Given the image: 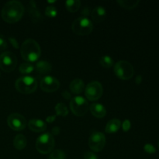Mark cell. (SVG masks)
I'll return each mask as SVG.
<instances>
[{
    "label": "cell",
    "mask_w": 159,
    "mask_h": 159,
    "mask_svg": "<svg viewBox=\"0 0 159 159\" xmlns=\"http://www.w3.org/2000/svg\"><path fill=\"white\" fill-rule=\"evenodd\" d=\"M24 13V8L19 1L12 0L6 2L1 12L2 18L9 23H14L20 20Z\"/></svg>",
    "instance_id": "1"
},
{
    "label": "cell",
    "mask_w": 159,
    "mask_h": 159,
    "mask_svg": "<svg viewBox=\"0 0 159 159\" xmlns=\"http://www.w3.org/2000/svg\"><path fill=\"white\" fill-rule=\"evenodd\" d=\"M22 58L30 62H35L40 58L41 54V49L39 43L33 39H27L22 43L21 49Z\"/></svg>",
    "instance_id": "2"
},
{
    "label": "cell",
    "mask_w": 159,
    "mask_h": 159,
    "mask_svg": "<svg viewBox=\"0 0 159 159\" xmlns=\"http://www.w3.org/2000/svg\"><path fill=\"white\" fill-rule=\"evenodd\" d=\"M15 87L17 91L20 93L30 94L37 89V80L32 76H23L16 81Z\"/></svg>",
    "instance_id": "3"
},
{
    "label": "cell",
    "mask_w": 159,
    "mask_h": 159,
    "mask_svg": "<svg viewBox=\"0 0 159 159\" xmlns=\"http://www.w3.org/2000/svg\"><path fill=\"white\" fill-rule=\"evenodd\" d=\"M71 29L77 35L85 36L93 31V25L89 19L85 16H81L78 17L73 21Z\"/></svg>",
    "instance_id": "4"
},
{
    "label": "cell",
    "mask_w": 159,
    "mask_h": 159,
    "mask_svg": "<svg viewBox=\"0 0 159 159\" xmlns=\"http://www.w3.org/2000/svg\"><path fill=\"white\" fill-rule=\"evenodd\" d=\"M54 138L50 133H45L37 138L36 148L40 153L46 155L52 152L54 148Z\"/></svg>",
    "instance_id": "5"
},
{
    "label": "cell",
    "mask_w": 159,
    "mask_h": 159,
    "mask_svg": "<svg viewBox=\"0 0 159 159\" xmlns=\"http://www.w3.org/2000/svg\"><path fill=\"white\" fill-rule=\"evenodd\" d=\"M114 73L119 79L128 80L134 76V70L131 64L127 61H120L114 65Z\"/></svg>",
    "instance_id": "6"
},
{
    "label": "cell",
    "mask_w": 159,
    "mask_h": 159,
    "mask_svg": "<svg viewBox=\"0 0 159 159\" xmlns=\"http://www.w3.org/2000/svg\"><path fill=\"white\" fill-rule=\"evenodd\" d=\"M17 57L10 51H5L0 55V68L5 72L14 71L17 66Z\"/></svg>",
    "instance_id": "7"
},
{
    "label": "cell",
    "mask_w": 159,
    "mask_h": 159,
    "mask_svg": "<svg viewBox=\"0 0 159 159\" xmlns=\"http://www.w3.org/2000/svg\"><path fill=\"white\" fill-rule=\"evenodd\" d=\"M71 110L78 116H84L89 109L88 102L82 96H75L70 102Z\"/></svg>",
    "instance_id": "8"
},
{
    "label": "cell",
    "mask_w": 159,
    "mask_h": 159,
    "mask_svg": "<svg viewBox=\"0 0 159 159\" xmlns=\"http://www.w3.org/2000/svg\"><path fill=\"white\" fill-rule=\"evenodd\" d=\"M102 93H103V88L100 82L97 81H93L89 82L85 87V96L90 101L98 100L102 96Z\"/></svg>",
    "instance_id": "9"
},
{
    "label": "cell",
    "mask_w": 159,
    "mask_h": 159,
    "mask_svg": "<svg viewBox=\"0 0 159 159\" xmlns=\"http://www.w3.org/2000/svg\"><path fill=\"white\" fill-rule=\"evenodd\" d=\"M106 144V138L104 134L99 131H93L89 139V148L96 152L102 151Z\"/></svg>",
    "instance_id": "10"
},
{
    "label": "cell",
    "mask_w": 159,
    "mask_h": 159,
    "mask_svg": "<svg viewBox=\"0 0 159 159\" xmlns=\"http://www.w3.org/2000/svg\"><path fill=\"white\" fill-rule=\"evenodd\" d=\"M7 124L12 130H22L26 128V120L23 116L19 113H12L7 118Z\"/></svg>",
    "instance_id": "11"
},
{
    "label": "cell",
    "mask_w": 159,
    "mask_h": 159,
    "mask_svg": "<svg viewBox=\"0 0 159 159\" xmlns=\"http://www.w3.org/2000/svg\"><path fill=\"white\" fill-rule=\"evenodd\" d=\"M40 86V89L46 93H53L58 89L60 87V82L56 78L47 75L41 79Z\"/></svg>",
    "instance_id": "12"
},
{
    "label": "cell",
    "mask_w": 159,
    "mask_h": 159,
    "mask_svg": "<svg viewBox=\"0 0 159 159\" xmlns=\"http://www.w3.org/2000/svg\"><path fill=\"white\" fill-rule=\"evenodd\" d=\"M107 16V10L102 6H99L95 7L91 12V16L93 20L96 23H100L103 21Z\"/></svg>",
    "instance_id": "13"
},
{
    "label": "cell",
    "mask_w": 159,
    "mask_h": 159,
    "mask_svg": "<svg viewBox=\"0 0 159 159\" xmlns=\"http://www.w3.org/2000/svg\"><path fill=\"white\" fill-rule=\"evenodd\" d=\"M28 127L34 132H43L46 130L47 124L41 120L32 119L29 121Z\"/></svg>",
    "instance_id": "14"
},
{
    "label": "cell",
    "mask_w": 159,
    "mask_h": 159,
    "mask_svg": "<svg viewBox=\"0 0 159 159\" xmlns=\"http://www.w3.org/2000/svg\"><path fill=\"white\" fill-rule=\"evenodd\" d=\"M29 14L31 17V20L34 23H38L40 20H43V16L40 14V11L37 9V4L35 2L31 1L29 5Z\"/></svg>",
    "instance_id": "15"
},
{
    "label": "cell",
    "mask_w": 159,
    "mask_h": 159,
    "mask_svg": "<svg viewBox=\"0 0 159 159\" xmlns=\"http://www.w3.org/2000/svg\"><path fill=\"white\" fill-rule=\"evenodd\" d=\"M90 111L92 114L97 118H102L107 114V110L105 107L100 103H93L90 107Z\"/></svg>",
    "instance_id": "16"
},
{
    "label": "cell",
    "mask_w": 159,
    "mask_h": 159,
    "mask_svg": "<svg viewBox=\"0 0 159 159\" xmlns=\"http://www.w3.org/2000/svg\"><path fill=\"white\" fill-rule=\"evenodd\" d=\"M70 89L74 94H80L85 89V84L81 79H75L70 84Z\"/></svg>",
    "instance_id": "17"
},
{
    "label": "cell",
    "mask_w": 159,
    "mask_h": 159,
    "mask_svg": "<svg viewBox=\"0 0 159 159\" xmlns=\"http://www.w3.org/2000/svg\"><path fill=\"white\" fill-rule=\"evenodd\" d=\"M121 127V122L118 119H112L107 123L105 130L108 134H113L117 132Z\"/></svg>",
    "instance_id": "18"
},
{
    "label": "cell",
    "mask_w": 159,
    "mask_h": 159,
    "mask_svg": "<svg viewBox=\"0 0 159 159\" xmlns=\"http://www.w3.org/2000/svg\"><path fill=\"white\" fill-rule=\"evenodd\" d=\"M27 141L24 135L23 134H17L15 137L13 141V145L16 149L19 151H21L26 148Z\"/></svg>",
    "instance_id": "19"
},
{
    "label": "cell",
    "mask_w": 159,
    "mask_h": 159,
    "mask_svg": "<svg viewBox=\"0 0 159 159\" xmlns=\"http://www.w3.org/2000/svg\"><path fill=\"white\" fill-rule=\"evenodd\" d=\"M52 69L51 65L48 61H41L37 62L36 65V71L40 74H47L50 72Z\"/></svg>",
    "instance_id": "20"
},
{
    "label": "cell",
    "mask_w": 159,
    "mask_h": 159,
    "mask_svg": "<svg viewBox=\"0 0 159 159\" xmlns=\"http://www.w3.org/2000/svg\"><path fill=\"white\" fill-rule=\"evenodd\" d=\"M65 6L68 12H75L81 6V2L79 0H68L65 2Z\"/></svg>",
    "instance_id": "21"
},
{
    "label": "cell",
    "mask_w": 159,
    "mask_h": 159,
    "mask_svg": "<svg viewBox=\"0 0 159 159\" xmlns=\"http://www.w3.org/2000/svg\"><path fill=\"white\" fill-rule=\"evenodd\" d=\"M117 2L120 5L121 7L127 9H132L138 6L140 2L138 0H119Z\"/></svg>",
    "instance_id": "22"
},
{
    "label": "cell",
    "mask_w": 159,
    "mask_h": 159,
    "mask_svg": "<svg viewBox=\"0 0 159 159\" xmlns=\"http://www.w3.org/2000/svg\"><path fill=\"white\" fill-rule=\"evenodd\" d=\"M20 72L23 75H29L30 73H32L34 70V66L30 63H23L20 65V68H19Z\"/></svg>",
    "instance_id": "23"
},
{
    "label": "cell",
    "mask_w": 159,
    "mask_h": 159,
    "mask_svg": "<svg viewBox=\"0 0 159 159\" xmlns=\"http://www.w3.org/2000/svg\"><path fill=\"white\" fill-rule=\"evenodd\" d=\"M99 62H100V65L105 68H111L113 65V63H114L113 58L108 55H104L101 57Z\"/></svg>",
    "instance_id": "24"
},
{
    "label": "cell",
    "mask_w": 159,
    "mask_h": 159,
    "mask_svg": "<svg viewBox=\"0 0 159 159\" xmlns=\"http://www.w3.org/2000/svg\"><path fill=\"white\" fill-rule=\"evenodd\" d=\"M55 110L56 113H57V115L59 116H66L68 114V109H67L66 106L65 105L64 103H58L57 104L55 107Z\"/></svg>",
    "instance_id": "25"
},
{
    "label": "cell",
    "mask_w": 159,
    "mask_h": 159,
    "mask_svg": "<svg viewBox=\"0 0 159 159\" xmlns=\"http://www.w3.org/2000/svg\"><path fill=\"white\" fill-rule=\"evenodd\" d=\"M45 14L49 18H54L57 14V10L56 7L53 6H48L45 9Z\"/></svg>",
    "instance_id": "26"
},
{
    "label": "cell",
    "mask_w": 159,
    "mask_h": 159,
    "mask_svg": "<svg viewBox=\"0 0 159 159\" xmlns=\"http://www.w3.org/2000/svg\"><path fill=\"white\" fill-rule=\"evenodd\" d=\"M48 159H65V155L63 151L54 150L51 152Z\"/></svg>",
    "instance_id": "27"
},
{
    "label": "cell",
    "mask_w": 159,
    "mask_h": 159,
    "mask_svg": "<svg viewBox=\"0 0 159 159\" xmlns=\"http://www.w3.org/2000/svg\"><path fill=\"white\" fill-rule=\"evenodd\" d=\"M144 151H145V152L148 154H154V153H155V152H156V149H155V148L151 144H146L145 145H144Z\"/></svg>",
    "instance_id": "28"
},
{
    "label": "cell",
    "mask_w": 159,
    "mask_h": 159,
    "mask_svg": "<svg viewBox=\"0 0 159 159\" xmlns=\"http://www.w3.org/2000/svg\"><path fill=\"white\" fill-rule=\"evenodd\" d=\"M7 47H8L7 42H6V40H5L4 37L0 36V52L4 51L7 48Z\"/></svg>",
    "instance_id": "29"
},
{
    "label": "cell",
    "mask_w": 159,
    "mask_h": 159,
    "mask_svg": "<svg viewBox=\"0 0 159 159\" xmlns=\"http://www.w3.org/2000/svg\"><path fill=\"white\" fill-rule=\"evenodd\" d=\"M84 159H98V157L96 154L88 152H85V155H84Z\"/></svg>",
    "instance_id": "30"
},
{
    "label": "cell",
    "mask_w": 159,
    "mask_h": 159,
    "mask_svg": "<svg viewBox=\"0 0 159 159\" xmlns=\"http://www.w3.org/2000/svg\"><path fill=\"white\" fill-rule=\"evenodd\" d=\"M130 128V122L128 120H124V122L123 123V130L124 131H128Z\"/></svg>",
    "instance_id": "31"
},
{
    "label": "cell",
    "mask_w": 159,
    "mask_h": 159,
    "mask_svg": "<svg viewBox=\"0 0 159 159\" xmlns=\"http://www.w3.org/2000/svg\"><path fill=\"white\" fill-rule=\"evenodd\" d=\"M9 41L11 42V43H12V46H13L14 48H19L18 42H17V40H16L14 37H10V38H9Z\"/></svg>",
    "instance_id": "32"
},
{
    "label": "cell",
    "mask_w": 159,
    "mask_h": 159,
    "mask_svg": "<svg viewBox=\"0 0 159 159\" xmlns=\"http://www.w3.org/2000/svg\"><path fill=\"white\" fill-rule=\"evenodd\" d=\"M54 120H55V116H49V117L47 118V120H48V122H52V121H54Z\"/></svg>",
    "instance_id": "33"
},
{
    "label": "cell",
    "mask_w": 159,
    "mask_h": 159,
    "mask_svg": "<svg viewBox=\"0 0 159 159\" xmlns=\"http://www.w3.org/2000/svg\"><path fill=\"white\" fill-rule=\"evenodd\" d=\"M141 79H142L141 76H138V78H137V82H138V83H140V82H141Z\"/></svg>",
    "instance_id": "34"
},
{
    "label": "cell",
    "mask_w": 159,
    "mask_h": 159,
    "mask_svg": "<svg viewBox=\"0 0 159 159\" xmlns=\"http://www.w3.org/2000/svg\"><path fill=\"white\" fill-rule=\"evenodd\" d=\"M158 148H159V140H158Z\"/></svg>",
    "instance_id": "35"
}]
</instances>
